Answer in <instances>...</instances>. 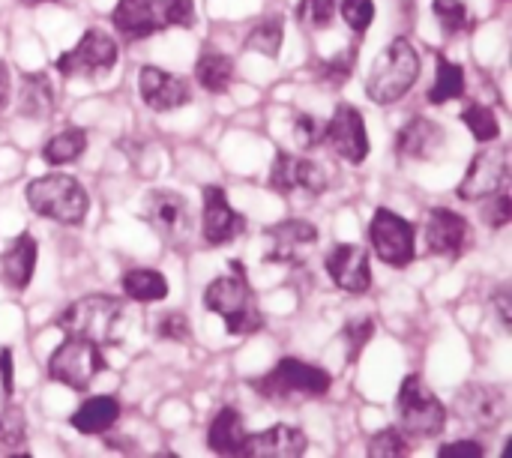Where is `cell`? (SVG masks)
I'll return each instance as SVG.
<instances>
[{"mask_svg": "<svg viewBox=\"0 0 512 458\" xmlns=\"http://www.w3.org/2000/svg\"><path fill=\"white\" fill-rule=\"evenodd\" d=\"M234 276H219L204 291V306L225 321L231 336H252L264 327V315L258 309L255 291L246 282V270L240 261L231 264Z\"/></svg>", "mask_w": 512, "mask_h": 458, "instance_id": "cell-1", "label": "cell"}, {"mask_svg": "<svg viewBox=\"0 0 512 458\" xmlns=\"http://www.w3.org/2000/svg\"><path fill=\"white\" fill-rule=\"evenodd\" d=\"M57 327L66 336H78L87 339L99 348L105 345H120L123 339V327H126V312L123 303L105 294H87L81 300H75L72 306H66L57 318Z\"/></svg>", "mask_w": 512, "mask_h": 458, "instance_id": "cell-2", "label": "cell"}, {"mask_svg": "<svg viewBox=\"0 0 512 458\" xmlns=\"http://www.w3.org/2000/svg\"><path fill=\"white\" fill-rule=\"evenodd\" d=\"M333 387L330 372L321 366H312L297 357L279 360L267 375L255 381V390L261 399L279 402V405H294V402H309V399H324Z\"/></svg>", "mask_w": 512, "mask_h": 458, "instance_id": "cell-3", "label": "cell"}, {"mask_svg": "<svg viewBox=\"0 0 512 458\" xmlns=\"http://www.w3.org/2000/svg\"><path fill=\"white\" fill-rule=\"evenodd\" d=\"M420 54L408 39H393L372 63L366 78V93L375 105L399 102L420 78Z\"/></svg>", "mask_w": 512, "mask_h": 458, "instance_id": "cell-4", "label": "cell"}, {"mask_svg": "<svg viewBox=\"0 0 512 458\" xmlns=\"http://www.w3.org/2000/svg\"><path fill=\"white\" fill-rule=\"evenodd\" d=\"M24 198L36 216H45L60 225H81L90 210L87 189L69 174H45L30 180Z\"/></svg>", "mask_w": 512, "mask_h": 458, "instance_id": "cell-5", "label": "cell"}, {"mask_svg": "<svg viewBox=\"0 0 512 458\" xmlns=\"http://www.w3.org/2000/svg\"><path fill=\"white\" fill-rule=\"evenodd\" d=\"M399 426L408 438H438L447 426V408L444 402L426 387L420 375H408L399 387Z\"/></svg>", "mask_w": 512, "mask_h": 458, "instance_id": "cell-6", "label": "cell"}, {"mask_svg": "<svg viewBox=\"0 0 512 458\" xmlns=\"http://www.w3.org/2000/svg\"><path fill=\"white\" fill-rule=\"evenodd\" d=\"M105 366L108 363L99 345L78 336H66V342L57 345L54 354L48 357V378L69 390H87L93 378L105 372Z\"/></svg>", "mask_w": 512, "mask_h": 458, "instance_id": "cell-7", "label": "cell"}, {"mask_svg": "<svg viewBox=\"0 0 512 458\" xmlns=\"http://www.w3.org/2000/svg\"><path fill=\"white\" fill-rule=\"evenodd\" d=\"M114 63H117V42L105 30L90 27V30H84V36L69 51H63L54 60V69L63 78H75V75L96 78V75L111 72Z\"/></svg>", "mask_w": 512, "mask_h": 458, "instance_id": "cell-8", "label": "cell"}, {"mask_svg": "<svg viewBox=\"0 0 512 458\" xmlns=\"http://www.w3.org/2000/svg\"><path fill=\"white\" fill-rule=\"evenodd\" d=\"M144 219L174 249L183 246L192 234L189 204L180 192H171V189H150L144 195Z\"/></svg>", "mask_w": 512, "mask_h": 458, "instance_id": "cell-9", "label": "cell"}, {"mask_svg": "<svg viewBox=\"0 0 512 458\" xmlns=\"http://www.w3.org/2000/svg\"><path fill=\"white\" fill-rule=\"evenodd\" d=\"M369 240L375 255L390 267H408L414 261V225L387 207L375 210L369 222Z\"/></svg>", "mask_w": 512, "mask_h": 458, "instance_id": "cell-10", "label": "cell"}, {"mask_svg": "<svg viewBox=\"0 0 512 458\" xmlns=\"http://www.w3.org/2000/svg\"><path fill=\"white\" fill-rule=\"evenodd\" d=\"M270 189L279 195H309L318 198L327 189V177L324 168L306 156L279 150L273 165H270V177H267Z\"/></svg>", "mask_w": 512, "mask_h": 458, "instance_id": "cell-11", "label": "cell"}, {"mask_svg": "<svg viewBox=\"0 0 512 458\" xmlns=\"http://www.w3.org/2000/svg\"><path fill=\"white\" fill-rule=\"evenodd\" d=\"M324 144L333 147V153L351 165H360L366 162L372 144H369V132H366V120L363 114L354 108V105H336L330 123H327V132H324Z\"/></svg>", "mask_w": 512, "mask_h": 458, "instance_id": "cell-12", "label": "cell"}, {"mask_svg": "<svg viewBox=\"0 0 512 458\" xmlns=\"http://www.w3.org/2000/svg\"><path fill=\"white\" fill-rule=\"evenodd\" d=\"M318 243V228L306 219H285L264 228V264H297Z\"/></svg>", "mask_w": 512, "mask_h": 458, "instance_id": "cell-13", "label": "cell"}, {"mask_svg": "<svg viewBox=\"0 0 512 458\" xmlns=\"http://www.w3.org/2000/svg\"><path fill=\"white\" fill-rule=\"evenodd\" d=\"M510 174V150L507 147H495V150H480L468 168V174L462 177L456 195L462 201H483L495 192H501V186L507 183Z\"/></svg>", "mask_w": 512, "mask_h": 458, "instance_id": "cell-14", "label": "cell"}, {"mask_svg": "<svg viewBox=\"0 0 512 458\" xmlns=\"http://www.w3.org/2000/svg\"><path fill=\"white\" fill-rule=\"evenodd\" d=\"M324 267L333 279V285L345 294H366L372 288V264H369V249L357 243H336Z\"/></svg>", "mask_w": 512, "mask_h": 458, "instance_id": "cell-15", "label": "cell"}, {"mask_svg": "<svg viewBox=\"0 0 512 458\" xmlns=\"http://www.w3.org/2000/svg\"><path fill=\"white\" fill-rule=\"evenodd\" d=\"M111 21H114V30H120V36L129 42L147 39L171 27L165 0H117Z\"/></svg>", "mask_w": 512, "mask_h": 458, "instance_id": "cell-16", "label": "cell"}, {"mask_svg": "<svg viewBox=\"0 0 512 458\" xmlns=\"http://www.w3.org/2000/svg\"><path fill=\"white\" fill-rule=\"evenodd\" d=\"M426 246L432 255L456 261L471 249V225L456 210L435 207L426 219Z\"/></svg>", "mask_w": 512, "mask_h": 458, "instance_id": "cell-17", "label": "cell"}, {"mask_svg": "<svg viewBox=\"0 0 512 458\" xmlns=\"http://www.w3.org/2000/svg\"><path fill=\"white\" fill-rule=\"evenodd\" d=\"M453 414L474 429H495L507 417V396L498 387L471 384L456 396Z\"/></svg>", "mask_w": 512, "mask_h": 458, "instance_id": "cell-18", "label": "cell"}, {"mask_svg": "<svg viewBox=\"0 0 512 458\" xmlns=\"http://www.w3.org/2000/svg\"><path fill=\"white\" fill-rule=\"evenodd\" d=\"M204 225L201 234L210 246H225L246 231V219L231 207L222 186H204Z\"/></svg>", "mask_w": 512, "mask_h": 458, "instance_id": "cell-19", "label": "cell"}, {"mask_svg": "<svg viewBox=\"0 0 512 458\" xmlns=\"http://www.w3.org/2000/svg\"><path fill=\"white\" fill-rule=\"evenodd\" d=\"M138 90H141V99L147 102V108H153V111H174L192 99L189 81L168 69H159V66H141Z\"/></svg>", "mask_w": 512, "mask_h": 458, "instance_id": "cell-20", "label": "cell"}, {"mask_svg": "<svg viewBox=\"0 0 512 458\" xmlns=\"http://www.w3.org/2000/svg\"><path fill=\"white\" fill-rule=\"evenodd\" d=\"M309 441L300 429L294 426H273V429H264L258 435H246V444H243V456L249 458H297L306 453Z\"/></svg>", "mask_w": 512, "mask_h": 458, "instance_id": "cell-21", "label": "cell"}, {"mask_svg": "<svg viewBox=\"0 0 512 458\" xmlns=\"http://www.w3.org/2000/svg\"><path fill=\"white\" fill-rule=\"evenodd\" d=\"M441 147H444V129H441L438 123L426 120V117L408 120V123L399 129V135H396V153H399L402 159H417V162H423V159H432Z\"/></svg>", "mask_w": 512, "mask_h": 458, "instance_id": "cell-22", "label": "cell"}, {"mask_svg": "<svg viewBox=\"0 0 512 458\" xmlns=\"http://www.w3.org/2000/svg\"><path fill=\"white\" fill-rule=\"evenodd\" d=\"M36 258H39V246L33 240V234H18L9 249L0 255V273H3V282L15 291H24L33 279V270H36Z\"/></svg>", "mask_w": 512, "mask_h": 458, "instance_id": "cell-23", "label": "cell"}, {"mask_svg": "<svg viewBox=\"0 0 512 458\" xmlns=\"http://www.w3.org/2000/svg\"><path fill=\"white\" fill-rule=\"evenodd\" d=\"M246 423L240 417L237 408H222L210 429H207V447L216 456H243V444H246Z\"/></svg>", "mask_w": 512, "mask_h": 458, "instance_id": "cell-24", "label": "cell"}, {"mask_svg": "<svg viewBox=\"0 0 512 458\" xmlns=\"http://www.w3.org/2000/svg\"><path fill=\"white\" fill-rule=\"evenodd\" d=\"M117 420H120V402L114 396H93L69 417L72 429L81 435H105Z\"/></svg>", "mask_w": 512, "mask_h": 458, "instance_id": "cell-25", "label": "cell"}, {"mask_svg": "<svg viewBox=\"0 0 512 458\" xmlns=\"http://www.w3.org/2000/svg\"><path fill=\"white\" fill-rule=\"evenodd\" d=\"M120 288H123L126 300H135V303H162L168 297V279L150 267H138V270L123 273Z\"/></svg>", "mask_w": 512, "mask_h": 458, "instance_id": "cell-26", "label": "cell"}, {"mask_svg": "<svg viewBox=\"0 0 512 458\" xmlns=\"http://www.w3.org/2000/svg\"><path fill=\"white\" fill-rule=\"evenodd\" d=\"M195 78L207 93H228L234 84V60L219 51H204L195 60Z\"/></svg>", "mask_w": 512, "mask_h": 458, "instance_id": "cell-27", "label": "cell"}, {"mask_svg": "<svg viewBox=\"0 0 512 458\" xmlns=\"http://www.w3.org/2000/svg\"><path fill=\"white\" fill-rule=\"evenodd\" d=\"M462 96H465V66L453 63L447 54H438V60H435V84L429 87V102L444 105V102L462 99Z\"/></svg>", "mask_w": 512, "mask_h": 458, "instance_id": "cell-28", "label": "cell"}, {"mask_svg": "<svg viewBox=\"0 0 512 458\" xmlns=\"http://www.w3.org/2000/svg\"><path fill=\"white\" fill-rule=\"evenodd\" d=\"M54 108V84L45 72L27 75L24 87H21V105L18 111L24 117H48Z\"/></svg>", "mask_w": 512, "mask_h": 458, "instance_id": "cell-29", "label": "cell"}, {"mask_svg": "<svg viewBox=\"0 0 512 458\" xmlns=\"http://www.w3.org/2000/svg\"><path fill=\"white\" fill-rule=\"evenodd\" d=\"M84 150H87V132L84 129H63L42 147V159L51 168H60V165H69V162L81 159Z\"/></svg>", "mask_w": 512, "mask_h": 458, "instance_id": "cell-30", "label": "cell"}, {"mask_svg": "<svg viewBox=\"0 0 512 458\" xmlns=\"http://www.w3.org/2000/svg\"><path fill=\"white\" fill-rule=\"evenodd\" d=\"M285 39V21L282 15H267L261 18L249 33H246V48L264 54V57H279Z\"/></svg>", "mask_w": 512, "mask_h": 458, "instance_id": "cell-31", "label": "cell"}, {"mask_svg": "<svg viewBox=\"0 0 512 458\" xmlns=\"http://www.w3.org/2000/svg\"><path fill=\"white\" fill-rule=\"evenodd\" d=\"M462 123L471 129V135H474L480 144H492V141L501 138V120H498V114H495L489 105H483V102H465V108H462Z\"/></svg>", "mask_w": 512, "mask_h": 458, "instance_id": "cell-32", "label": "cell"}, {"mask_svg": "<svg viewBox=\"0 0 512 458\" xmlns=\"http://www.w3.org/2000/svg\"><path fill=\"white\" fill-rule=\"evenodd\" d=\"M354 63H357V51L354 48L339 51L336 57H327V60L315 63L318 81H324L327 87H342V84H348V78L354 72Z\"/></svg>", "mask_w": 512, "mask_h": 458, "instance_id": "cell-33", "label": "cell"}, {"mask_svg": "<svg viewBox=\"0 0 512 458\" xmlns=\"http://www.w3.org/2000/svg\"><path fill=\"white\" fill-rule=\"evenodd\" d=\"M375 336V318L369 315H360V318H351L342 330V339H345V357L348 363H357L360 354L366 351V345L372 342Z\"/></svg>", "mask_w": 512, "mask_h": 458, "instance_id": "cell-34", "label": "cell"}, {"mask_svg": "<svg viewBox=\"0 0 512 458\" xmlns=\"http://www.w3.org/2000/svg\"><path fill=\"white\" fill-rule=\"evenodd\" d=\"M366 453L372 458H396L408 456L411 453V444H408V435L402 429H381L369 438L366 444Z\"/></svg>", "mask_w": 512, "mask_h": 458, "instance_id": "cell-35", "label": "cell"}, {"mask_svg": "<svg viewBox=\"0 0 512 458\" xmlns=\"http://www.w3.org/2000/svg\"><path fill=\"white\" fill-rule=\"evenodd\" d=\"M24 432H27L24 411L6 399V402L0 405V444H3V447H18V444L24 441Z\"/></svg>", "mask_w": 512, "mask_h": 458, "instance_id": "cell-36", "label": "cell"}, {"mask_svg": "<svg viewBox=\"0 0 512 458\" xmlns=\"http://www.w3.org/2000/svg\"><path fill=\"white\" fill-rule=\"evenodd\" d=\"M438 21L447 27V33H462L471 27V9L465 0H432Z\"/></svg>", "mask_w": 512, "mask_h": 458, "instance_id": "cell-37", "label": "cell"}, {"mask_svg": "<svg viewBox=\"0 0 512 458\" xmlns=\"http://www.w3.org/2000/svg\"><path fill=\"white\" fill-rule=\"evenodd\" d=\"M294 15L303 27H312V30L327 27L336 15V0H300Z\"/></svg>", "mask_w": 512, "mask_h": 458, "instance_id": "cell-38", "label": "cell"}, {"mask_svg": "<svg viewBox=\"0 0 512 458\" xmlns=\"http://www.w3.org/2000/svg\"><path fill=\"white\" fill-rule=\"evenodd\" d=\"M339 12H342L345 24L357 36H363L369 30V24L375 21V0H342L339 3Z\"/></svg>", "mask_w": 512, "mask_h": 458, "instance_id": "cell-39", "label": "cell"}, {"mask_svg": "<svg viewBox=\"0 0 512 458\" xmlns=\"http://www.w3.org/2000/svg\"><path fill=\"white\" fill-rule=\"evenodd\" d=\"M480 216H483V222H486L489 228H495V231L507 228L512 222V198L507 192L489 195L486 204H483V210H480Z\"/></svg>", "mask_w": 512, "mask_h": 458, "instance_id": "cell-40", "label": "cell"}, {"mask_svg": "<svg viewBox=\"0 0 512 458\" xmlns=\"http://www.w3.org/2000/svg\"><path fill=\"white\" fill-rule=\"evenodd\" d=\"M324 132H327V123L318 120L315 114H297L294 117V138L300 147L312 150V147L324 144Z\"/></svg>", "mask_w": 512, "mask_h": 458, "instance_id": "cell-41", "label": "cell"}, {"mask_svg": "<svg viewBox=\"0 0 512 458\" xmlns=\"http://www.w3.org/2000/svg\"><path fill=\"white\" fill-rule=\"evenodd\" d=\"M156 336L165 339V342H189L192 339V327H189V318L183 312H168L159 318L156 324Z\"/></svg>", "mask_w": 512, "mask_h": 458, "instance_id": "cell-42", "label": "cell"}, {"mask_svg": "<svg viewBox=\"0 0 512 458\" xmlns=\"http://www.w3.org/2000/svg\"><path fill=\"white\" fill-rule=\"evenodd\" d=\"M168 3V24L171 27H192L195 24V0H165Z\"/></svg>", "mask_w": 512, "mask_h": 458, "instance_id": "cell-43", "label": "cell"}, {"mask_svg": "<svg viewBox=\"0 0 512 458\" xmlns=\"http://www.w3.org/2000/svg\"><path fill=\"white\" fill-rule=\"evenodd\" d=\"M438 456L444 458H483L486 456V447L477 444V441H453V444H441Z\"/></svg>", "mask_w": 512, "mask_h": 458, "instance_id": "cell-44", "label": "cell"}, {"mask_svg": "<svg viewBox=\"0 0 512 458\" xmlns=\"http://www.w3.org/2000/svg\"><path fill=\"white\" fill-rule=\"evenodd\" d=\"M12 387H15V372H12V351L3 348L0 351V402L12 399Z\"/></svg>", "mask_w": 512, "mask_h": 458, "instance_id": "cell-45", "label": "cell"}, {"mask_svg": "<svg viewBox=\"0 0 512 458\" xmlns=\"http://www.w3.org/2000/svg\"><path fill=\"white\" fill-rule=\"evenodd\" d=\"M495 309H498V315H501V324H504V327L510 330V327H512V309H510V294H507V288L495 294Z\"/></svg>", "mask_w": 512, "mask_h": 458, "instance_id": "cell-46", "label": "cell"}, {"mask_svg": "<svg viewBox=\"0 0 512 458\" xmlns=\"http://www.w3.org/2000/svg\"><path fill=\"white\" fill-rule=\"evenodd\" d=\"M9 102V66L0 60V108Z\"/></svg>", "mask_w": 512, "mask_h": 458, "instance_id": "cell-47", "label": "cell"}, {"mask_svg": "<svg viewBox=\"0 0 512 458\" xmlns=\"http://www.w3.org/2000/svg\"><path fill=\"white\" fill-rule=\"evenodd\" d=\"M24 6H39V3H57V0H21Z\"/></svg>", "mask_w": 512, "mask_h": 458, "instance_id": "cell-48", "label": "cell"}]
</instances>
